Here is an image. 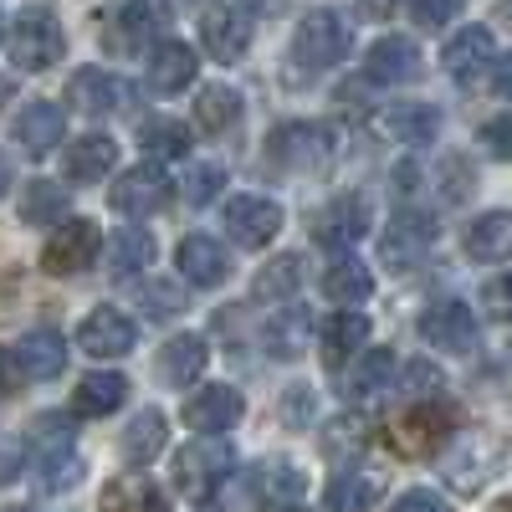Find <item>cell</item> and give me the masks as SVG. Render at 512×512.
<instances>
[{
    "label": "cell",
    "instance_id": "1",
    "mask_svg": "<svg viewBox=\"0 0 512 512\" xmlns=\"http://www.w3.org/2000/svg\"><path fill=\"white\" fill-rule=\"evenodd\" d=\"M308 477H303V466H292L287 456H267V461H256L246 466V472L226 477L221 492H216V512H256V507H277V502H292V497H303Z\"/></svg>",
    "mask_w": 512,
    "mask_h": 512
},
{
    "label": "cell",
    "instance_id": "2",
    "mask_svg": "<svg viewBox=\"0 0 512 512\" xmlns=\"http://www.w3.org/2000/svg\"><path fill=\"white\" fill-rule=\"evenodd\" d=\"M456 420H461V410H456L451 400H441V395H431V400H410L390 425H384V441H390L395 456L420 461V456H436V451L456 436Z\"/></svg>",
    "mask_w": 512,
    "mask_h": 512
},
{
    "label": "cell",
    "instance_id": "3",
    "mask_svg": "<svg viewBox=\"0 0 512 512\" xmlns=\"http://www.w3.org/2000/svg\"><path fill=\"white\" fill-rule=\"evenodd\" d=\"M6 52H11V62H16L21 72H47V67H57L62 52H67V36H62L57 11H52V6H26V11L11 21V31H6Z\"/></svg>",
    "mask_w": 512,
    "mask_h": 512
},
{
    "label": "cell",
    "instance_id": "4",
    "mask_svg": "<svg viewBox=\"0 0 512 512\" xmlns=\"http://www.w3.org/2000/svg\"><path fill=\"white\" fill-rule=\"evenodd\" d=\"M338 154V134L328 123H282L267 134V159L292 175H318Z\"/></svg>",
    "mask_w": 512,
    "mask_h": 512
},
{
    "label": "cell",
    "instance_id": "5",
    "mask_svg": "<svg viewBox=\"0 0 512 512\" xmlns=\"http://www.w3.org/2000/svg\"><path fill=\"white\" fill-rule=\"evenodd\" d=\"M344 57H349V21L338 11L318 6L297 21V31H292V62L297 67L323 72V67H338Z\"/></svg>",
    "mask_w": 512,
    "mask_h": 512
},
{
    "label": "cell",
    "instance_id": "6",
    "mask_svg": "<svg viewBox=\"0 0 512 512\" xmlns=\"http://www.w3.org/2000/svg\"><path fill=\"white\" fill-rule=\"evenodd\" d=\"M175 487L185 492V497H205V492H216L231 472H236V446L231 441H190V446H180L175 451Z\"/></svg>",
    "mask_w": 512,
    "mask_h": 512
},
{
    "label": "cell",
    "instance_id": "7",
    "mask_svg": "<svg viewBox=\"0 0 512 512\" xmlns=\"http://www.w3.org/2000/svg\"><path fill=\"white\" fill-rule=\"evenodd\" d=\"M98 251H103V231L93 221H62L47 246H41V272L47 277H82L93 262H98Z\"/></svg>",
    "mask_w": 512,
    "mask_h": 512
},
{
    "label": "cell",
    "instance_id": "8",
    "mask_svg": "<svg viewBox=\"0 0 512 512\" xmlns=\"http://www.w3.org/2000/svg\"><path fill=\"white\" fill-rule=\"evenodd\" d=\"M431 246H436V216L431 210H395V221L379 236V256H384V267H395V272L420 267L425 256H431Z\"/></svg>",
    "mask_w": 512,
    "mask_h": 512
},
{
    "label": "cell",
    "instance_id": "9",
    "mask_svg": "<svg viewBox=\"0 0 512 512\" xmlns=\"http://www.w3.org/2000/svg\"><path fill=\"white\" fill-rule=\"evenodd\" d=\"M31 466L41 477V492H67L82 477V461L72 446V431L62 420H41L36 425V446H31Z\"/></svg>",
    "mask_w": 512,
    "mask_h": 512
},
{
    "label": "cell",
    "instance_id": "10",
    "mask_svg": "<svg viewBox=\"0 0 512 512\" xmlns=\"http://www.w3.org/2000/svg\"><path fill=\"white\" fill-rule=\"evenodd\" d=\"M497 466H502V446L492 436H461L441 456V472L456 492H482V482L497 472Z\"/></svg>",
    "mask_w": 512,
    "mask_h": 512
},
{
    "label": "cell",
    "instance_id": "11",
    "mask_svg": "<svg viewBox=\"0 0 512 512\" xmlns=\"http://www.w3.org/2000/svg\"><path fill=\"white\" fill-rule=\"evenodd\" d=\"M226 231L241 251H262L282 231V205L267 200V195H236L226 205Z\"/></svg>",
    "mask_w": 512,
    "mask_h": 512
},
{
    "label": "cell",
    "instance_id": "12",
    "mask_svg": "<svg viewBox=\"0 0 512 512\" xmlns=\"http://www.w3.org/2000/svg\"><path fill=\"white\" fill-rule=\"evenodd\" d=\"M134 344H139V328L118 308H93L88 318L77 323V349L88 359H123Z\"/></svg>",
    "mask_w": 512,
    "mask_h": 512
},
{
    "label": "cell",
    "instance_id": "13",
    "mask_svg": "<svg viewBox=\"0 0 512 512\" xmlns=\"http://www.w3.org/2000/svg\"><path fill=\"white\" fill-rule=\"evenodd\" d=\"M420 338L431 349H441V354H466L477 344V318H472V308L466 303H456V297H446V303H431L420 313Z\"/></svg>",
    "mask_w": 512,
    "mask_h": 512
},
{
    "label": "cell",
    "instance_id": "14",
    "mask_svg": "<svg viewBox=\"0 0 512 512\" xmlns=\"http://www.w3.org/2000/svg\"><path fill=\"white\" fill-rule=\"evenodd\" d=\"M169 190H175V185H169V175L159 164H139V169H128V175L113 180L108 205L118 210V216H154V210H164Z\"/></svg>",
    "mask_w": 512,
    "mask_h": 512
},
{
    "label": "cell",
    "instance_id": "15",
    "mask_svg": "<svg viewBox=\"0 0 512 512\" xmlns=\"http://www.w3.org/2000/svg\"><path fill=\"white\" fill-rule=\"evenodd\" d=\"M180 415H185V425L195 436H221L246 415V400H241V390H231V384H205V390H195L185 400Z\"/></svg>",
    "mask_w": 512,
    "mask_h": 512
},
{
    "label": "cell",
    "instance_id": "16",
    "mask_svg": "<svg viewBox=\"0 0 512 512\" xmlns=\"http://www.w3.org/2000/svg\"><path fill=\"white\" fill-rule=\"evenodd\" d=\"M359 236H369V200H359V195H333L313 216V241L328 251H344Z\"/></svg>",
    "mask_w": 512,
    "mask_h": 512
},
{
    "label": "cell",
    "instance_id": "17",
    "mask_svg": "<svg viewBox=\"0 0 512 512\" xmlns=\"http://www.w3.org/2000/svg\"><path fill=\"white\" fill-rule=\"evenodd\" d=\"M205 364H210V344H205V338L200 333H175L159 349L154 374H159V384H169V390H190V384L205 374Z\"/></svg>",
    "mask_w": 512,
    "mask_h": 512
},
{
    "label": "cell",
    "instance_id": "18",
    "mask_svg": "<svg viewBox=\"0 0 512 512\" xmlns=\"http://www.w3.org/2000/svg\"><path fill=\"white\" fill-rule=\"evenodd\" d=\"M492 52H497V41L487 26H461L441 47V67L451 72V82H477L492 67Z\"/></svg>",
    "mask_w": 512,
    "mask_h": 512
},
{
    "label": "cell",
    "instance_id": "19",
    "mask_svg": "<svg viewBox=\"0 0 512 512\" xmlns=\"http://www.w3.org/2000/svg\"><path fill=\"white\" fill-rule=\"evenodd\" d=\"M364 77L379 82V88H395V82L420 77V47L410 36H379L364 57Z\"/></svg>",
    "mask_w": 512,
    "mask_h": 512
},
{
    "label": "cell",
    "instance_id": "20",
    "mask_svg": "<svg viewBox=\"0 0 512 512\" xmlns=\"http://www.w3.org/2000/svg\"><path fill=\"white\" fill-rule=\"evenodd\" d=\"M374 128L390 144H431L436 128H441V113L431 103H390L374 113Z\"/></svg>",
    "mask_w": 512,
    "mask_h": 512
},
{
    "label": "cell",
    "instance_id": "21",
    "mask_svg": "<svg viewBox=\"0 0 512 512\" xmlns=\"http://www.w3.org/2000/svg\"><path fill=\"white\" fill-rule=\"evenodd\" d=\"M364 338H369V318L354 313V308H344V313H333V318L318 328V354H323L328 369H344L349 359H359Z\"/></svg>",
    "mask_w": 512,
    "mask_h": 512
},
{
    "label": "cell",
    "instance_id": "22",
    "mask_svg": "<svg viewBox=\"0 0 512 512\" xmlns=\"http://www.w3.org/2000/svg\"><path fill=\"white\" fill-rule=\"evenodd\" d=\"M149 93L159 98H175L185 93L190 82H195V52L185 47V41H159V47L149 52Z\"/></svg>",
    "mask_w": 512,
    "mask_h": 512
},
{
    "label": "cell",
    "instance_id": "23",
    "mask_svg": "<svg viewBox=\"0 0 512 512\" xmlns=\"http://www.w3.org/2000/svg\"><path fill=\"white\" fill-rule=\"evenodd\" d=\"M175 262H180V277L195 282V287H221L231 262H226V246L216 236H185L180 251H175Z\"/></svg>",
    "mask_w": 512,
    "mask_h": 512
},
{
    "label": "cell",
    "instance_id": "24",
    "mask_svg": "<svg viewBox=\"0 0 512 512\" xmlns=\"http://www.w3.org/2000/svg\"><path fill=\"white\" fill-rule=\"evenodd\" d=\"M118 98H123V82H118L113 72H103V67H77V72L67 77V103H72V113L98 118V113H113Z\"/></svg>",
    "mask_w": 512,
    "mask_h": 512
},
{
    "label": "cell",
    "instance_id": "25",
    "mask_svg": "<svg viewBox=\"0 0 512 512\" xmlns=\"http://www.w3.org/2000/svg\"><path fill=\"white\" fill-rule=\"evenodd\" d=\"M11 134H16V144L31 149V154H52V149L62 144V134H67V118H62L57 103H26V108L16 113Z\"/></svg>",
    "mask_w": 512,
    "mask_h": 512
},
{
    "label": "cell",
    "instance_id": "26",
    "mask_svg": "<svg viewBox=\"0 0 512 512\" xmlns=\"http://www.w3.org/2000/svg\"><path fill=\"white\" fill-rule=\"evenodd\" d=\"M323 497H328L333 512H369L384 497V477L374 472V466H344V472L328 482Z\"/></svg>",
    "mask_w": 512,
    "mask_h": 512
},
{
    "label": "cell",
    "instance_id": "27",
    "mask_svg": "<svg viewBox=\"0 0 512 512\" xmlns=\"http://www.w3.org/2000/svg\"><path fill=\"white\" fill-rule=\"evenodd\" d=\"M466 256L472 262H507L512 256V210H487L466 226Z\"/></svg>",
    "mask_w": 512,
    "mask_h": 512
},
{
    "label": "cell",
    "instance_id": "28",
    "mask_svg": "<svg viewBox=\"0 0 512 512\" xmlns=\"http://www.w3.org/2000/svg\"><path fill=\"white\" fill-rule=\"evenodd\" d=\"M200 41H205V52L216 62H236L251 47V21L236 16V11H210L205 26H200Z\"/></svg>",
    "mask_w": 512,
    "mask_h": 512
},
{
    "label": "cell",
    "instance_id": "29",
    "mask_svg": "<svg viewBox=\"0 0 512 512\" xmlns=\"http://www.w3.org/2000/svg\"><path fill=\"white\" fill-rule=\"evenodd\" d=\"M323 297L328 303H344V308H359L364 297L374 292V277H369V267L359 262V256H333L328 262V272H323Z\"/></svg>",
    "mask_w": 512,
    "mask_h": 512
},
{
    "label": "cell",
    "instance_id": "30",
    "mask_svg": "<svg viewBox=\"0 0 512 512\" xmlns=\"http://www.w3.org/2000/svg\"><path fill=\"white\" fill-rule=\"evenodd\" d=\"M241 93L226 88V82H210V88L195 93V128L200 134H231V128L241 123Z\"/></svg>",
    "mask_w": 512,
    "mask_h": 512
},
{
    "label": "cell",
    "instance_id": "31",
    "mask_svg": "<svg viewBox=\"0 0 512 512\" xmlns=\"http://www.w3.org/2000/svg\"><path fill=\"white\" fill-rule=\"evenodd\" d=\"M16 354L26 364V379H57L67 369V338L57 328H31Z\"/></svg>",
    "mask_w": 512,
    "mask_h": 512
},
{
    "label": "cell",
    "instance_id": "32",
    "mask_svg": "<svg viewBox=\"0 0 512 512\" xmlns=\"http://www.w3.org/2000/svg\"><path fill=\"white\" fill-rule=\"evenodd\" d=\"M113 159H118V144H113L108 134H82V139H72V149H67V180L93 185V180H103L108 169H113Z\"/></svg>",
    "mask_w": 512,
    "mask_h": 512
},
{
    "label": "cell",
    "instance_id": "33",
    "mask_svg": "<svg viewBox=\"0 0 512 512\" xmlns=\"http://www.w3.org/2000/svg\"><path fill=\"white\" fill-rule=\"evenodd\" d=\"M98 512H169V502L149 477H113L98 497Z\"/></svg>",
    "mask_w": 512,
    "mask_h": 512
},
{
    "label": "cell",
    "instance_id": "34",
    "mask_svg": "<svg viewBox=\"0 0 512 512\" xmlns=\"http://www.w3.org/2000/svg\"><path fill=\"white\" fill-rule=\"evenodd\" d=\"M313 333H318V328H313V318H308L303 308H287V313H277V318L267 323L262 344H267L272 359H297V354H308Z\"/></svg>",
    "mask_w": 512,
    "mask_h": 512
},
{
    "label": "cell",
    "instance_id": "35",
    "mask_svg": "<svg viewBox=\"0 0 512 512\" xmlns=\"http://www.w3.org/2000/svg\"><path fill=\"white\" fill-rule=\"evenodd\" d=\"M123 400H128V379H123L118 369L88 374V379L72 390V410H77V415H113Z\"/></svg>",
    "mask_w": 512,
    "mask_h": 512
},
{
    "label": "cell",
    "instance_id": "36",
    "mask_svg": "<svg viewBox=\"0 0 512 512\" xmlns=\"http://www.w3.org/2000/svg\"><path fill=\"white\" fill-rule=\"evenodd\" d=\"M390 384H395V354H390V349H369V354H359V364L349 369L344 395H349V400H374L379 390H390Z\"/></svg>",
    "mask_w": 512,
    "mask_h": 512
},
{
    "label": "cell",
    "instance_id": "37",
    "mask_svg": "<svg viewBox=\"0 0 512 512\" xmlns=\"http://www.w3.org/2000/svg\"><path fill=\"white\" fill-rule=\"evenodd\" d=\"M164 441H169V420L159 410H139L134 420H128V431H123V461L144 466V461H154L164 451Z\"/></svg>",
    "mask_w": 512,
    "mask_h": 512
},
{
    "label": "cell",
    "instance_id": "38",
    "mask_svg": "<svg viewBox=\"0 0 512 512\" xmlns=\"http://www.w3.org/2000/svg\"><path fill=\"white\" fill-rule=\"evenodd\" d=\"M154 256H159V246H154V236H149V231H139V226L113 231L108 267H113L118 277H139V272H149V267H154Z\"/></svg>",
    "mask_w": 512,
    "mask_h": 512
},
{
    "label": "cell",
    "instance_id": "39",
    "mask_svg": "<svg viewBox=\"0 0 512 512\" xmlns=\"http://www.w3.org/2000/svg\"><path fill=\"white\" fill-rule=\"evenodd\" d=\"M67 195H62V185L57 180H31L26 190H21V221L26 226H57V221H67Z\"/></svg>",
    "mask_w": 512,
    "mask_h": 512
},
{
    "label": "cell",
    "instance_id": "40",
    "mask_svg": "<svg viewBox=\"0 0 512 512\" xmlns=\"http://www.w3.org/2000/svg\"><path fill=\"white\" fill-rule=\"evenodd\" d=\"M297 282H303V256H277V262H267L262 272H256V282H251V297L256 303H282V297H292L297 292Z\"/></svg>",
    "mask_w": 512,
    "mask_h": 512
},
{
    "label": "cell",
    "instance_id": "41",
    "mask_svg": "<svg viewBox=\"0 0 512 512\" xmlns=\"http://www.w3.org/2000/svg\"><path fill=\"white\" fill-rule=\"evenodd\" d=\"M169 26V6L164 0H128V6L118 11V47H134V41H144V36H154V31H164Z\"/></svg>",
    "mask_w": 512,
    "mask_h": 512
},
{
    "label": "cell",
    "instance_id": "42",
    "mask_svg": "<svg viewBox=\"0 0 512 512\" xmlns=\"http://www.w3.org/2000/svg\"><path fill=\"white\" fill-rule=\"evenodd\" d=\"M139 144L154 159H180V154H190V128L175 123V118H154V123L139 128Z\"/></svg>",
    "mask_w": 512,
    "mask_h": 512
},
{
    "label": "cell",
    "instance_id": "43",
    "mask_svg": "<svg viewBox=\"0 0 512 512\" xmlns=\"http://www.w3.org/2000/svg\"><path fill=\"white\" fill-rule=\"evenodd\" d=\"M221 185H226V169L221 164H195L190 175H185V200L190 205H210L221 195Z\"/></svg>",
    "mask_w": 512,
    "mask_h": 512
},
{
    "label": "cell",
    "instance_id": "44",
    "mask_svg": "<svg viewBox=\"0 0 512 512\" xmlns=\"http://www.w3.org/2000/svg\"><path fill=\"white\" fill-rule=\"evenodd\" d=\"M395 384H405V395H415V400H431V395L441 390V369H431L425 359H410V364L395 374Z\"/></svg>",
    "mask_w": 512,
    "mask_h": 512
},
{
    "label": "cell",
    "instance_id": "45",
    "mask_svg": "<svg viewBox=\"0 0 512 512\" xmlns=\"http://www.w3.org/2000/svg\"><path fill=\"white\" fill-rule=\"evenodd\" d=\"M482 149L492 154V159H502V164H512V113H497L492 123H482Z\"/></svg>",
    "mask_w": 512,
    "mask_h": 512
},
{
    "label": "cell",
    "instance_id": "46",
    "mask_svg": "<svg viewBox=\"0 0 512 512\" xmlns=\"http://www.w3.org/2000/svg\"><path fill=\"white\" fill-rule=\"evenodd\" d=\"M405 6H410V21H415V26L436 31V26H446V21L461 11V0H405Z\"/></svg>",
    "mask_w": 512,
    "mask_h": 512
},
{
    "label": "cell",
    "instance_id": "47",
    "mask_svg": "<svg viewBox=\"0 0 512 512\" xmlns=\"http://www.w3.org/2000/svg\"><path fill=\"white\" fill-rule=\"evenodd\" d=\"M482 308H487V318L512 323V272H502V277H492V282L482 287Z\"/></svg>",
    "mask_w": 512,
    "mask_h": 512
},
{
    "label": "cell",
    "instance_id": "48",
    "mask_svg": "<svg viewBox=\"0 0 512 512\" xmlns=\"http://www.w3.org/2000/svg\"><path fill=\"white\" fill-rule=\"evenodd\" d=\"M139 303H144V313H154V318H159V313H180V308H185V292H180L175 282H154V287L139 292Z\"/></svg>",
    "mask_w": 512,
    "mask_h": 512
},
{
    "label": "cell",
    "instance_id": "49",
    "mask_svg": "<svg viewBox=\"0 0 512 512\" xmlns=\"http://www.w3.org/2000/svg\"><path fill=\"white\" fill-rule=\"evenodd\" d=\"M390 512H451V502H446L441 492H431V487H410V492L395 497Z\"/></svg>",
    "mask_w": 512,
    "mask_h": 512
},
{
    "label": "cell",
    "instance_id": "50",
    "mask_svg": "<svg viewBox=\"0 0 512 512\" xmlns=\"http://www.w3.org/2000/svg\"><path fill=\"white\" fill-rule=\"evenodd\" d=\"M323 441H328V451H333V456H338V451H359V446H364V420L354 425V415H349V420L328 425V431H323Z\"/></svg>",
    "mask_w": 512,
    "mask_h": 512
},
{
    "label": "cell",
    "instance_id": "51",
    "mask_svg": "<svg viewBox=\"0 0 512 512\" xmlns=\"http://www.w3.org/2000/svg\"><path fill=\"white\" fill-rule=\"evenodd\" d=\"M21 466H26L21 436H0V487H11V482L21 477Z\"/></svg>",
    "mask_w": 512,
    "mask_h": 512
},
{
    "label": "cell",
    "instance_id": "52",
    "mask_svg": "<svg viewBox=\"0 0 512 512\" xmlns=\"http://www.w3.org/2000/svg\"><path fill=\"white\" fill-rule=\"evenodd\" d=\"M21 384H26V364H21V354L0 349V400H11Z\"/></svg>",
    "mask_w": 512,
    "mask_h": 512
},
{
    "label": "cell",
    "instance_id": "53",
    "mask_svg": "<svg viewBox=\"0 0 512 512\" xmlns=\"http://www.w3.org/2000/svg\"><path fill=\"white\" fill-rule=\"evenodd\" d=\"M308 400H313V390H303V384H297V390L287 395V420H292V425H303V420L313 415V405H308Z\"/></svg>",
    "mask_w": 512,
    "mask_h": 512
},
{
    "label": "cell",
    "instance_id": "54",
    "mask_svg": "<svg viewBox=\"0 0 512 512\" xmlns=\"http://www.w3.org/2000/svg\"><path fill=\"white\" fill-rule=\"evenodd\" d=\"M492 88H497L502 98H512V52H507V57H497V72H492Z\"/></svg>",
    "mask_w": 512,
    "mask_h": 512
},
{
    "label": "cell",
    "instance_id": "55",
    "mask_svg": "<svg viewBox=\"0 0 512 512\" xmlns=\"http://www.w3.org/2000/svg\"><path fill=\"white\" fill-rule=\"evenodd\" d=\"M11 185H16V169H11L6 154H0V195H11Z\"/></svg>",
    "mask_w": 512,
    "mask_h": 512
},
{
    "label": "cell",
    "instance_id": "56",
    "mask_svg": "<svg viewBox=\"0 0 512 512\" xmlns=\"http://www.w3.org/2000/svg\"><path fill=\"white\" fill-rule=\"evenodd\" d=\"M241 6H246V11H262V16H267V11H282L287 0H241Z\"/></svg>",
    "mask_w": 512,
    "mask_h": 512
},
{
    "label": "cell",
    "instance_id": "57",
    "mask_svg": "<svg viewBox=\"0 0 512 512\" xmlns=\"http://www.w3.org/2000/svg\"><path fill=\"white\" fill-rule=\"evenodd\" d=\"M359 6H364L369 16H384V11H395V0H359Z\"/></svg>",
    "mask_w": 512,
    "mask_h": 512
},
{
    "label": "cell",
    "instance_id": "58",
    "mask_svg": "<svg viewBox=\"0 0 512 512\" xmlns=\"http://www.w3.org/2000/svg\"><path fill=\"white\" fill-rule=\"evenodd\" d=\"M11 93H16V88H11V77H6V72H0V108H6V103H11Z\"/></svg>",
    "mask_w": 512,
    "mask_h": 512
},
{
    "label": "cell",
    "instance_id": "59",
    "mask_svg": "<svg viewBox=\"0 0 512 512\" xmlns=\"http://www.w3.org/2000/svg\"><path fill=\"white\" fill-rule=\"evenodd\" d=\"M492 512H512V497H502V502H497V507H492Z\"/></svg>",
    "mask_w": 512,
    "mask_h": 512
},
{
    "label": "cell",
    "instance_id": "60",
    "mask_svg": "<svg viewBox=\"0 0 512 512\" xmlns=\"http://www.w3.org/2000/svg\"><path fill=\"white\" fill-rule=\"evenodd\" d=\"M0 512H31V507H0Z\"/></svg>",
    "mask_w": 512,
    "mask_h": 512
},
{
    "label": "cell",
    "instance_id": "61",
    "mask_svg": "<svg viewBox=\"0 0 512 512\" xmlns=\"http://www.w3.org/2000/svg\"><path fill=\"white\" fill-rule=\"evenodd\" d=\"M0 41H6V16H0Z\"/></svg>",
    "mask_w": 512,
    "mask_h": 512
}]
</instances>
